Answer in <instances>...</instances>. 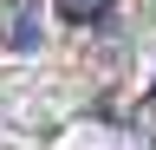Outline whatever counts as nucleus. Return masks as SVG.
I'll return each mask as SVG.
<instances>
[{"mask_svg": "<svg viewBox=\"0 0 156 150\" xmlns=\"http://www.w3.org/2000/svg\"><path fill=\"white\" fill-rule=\"evenodd\" d=\"M0 39H7L13 52H33L39 39H46V26H39V7H33V0H7V7H0Z\"/></svg>", "mask_w": 156, "mask_h": 150, "instance_id": "f257e3e1", "label": "nucleus"}, {"mask_svg": "<svg viewBox=\"0 0 156 150\" xmlns=\"http://www.w3.org/2000/svg\"><path fill=\"white\" fill-rule=\"evenodd\" d=\"M52 7L65 13V20H78V26H85V20H98V13L111 7V0H52Z\"/></svg>", "mask_w": 156, "mask_h": 150, "instance_id": "f03ea898", "label": "nucleus"}]
</instances>
